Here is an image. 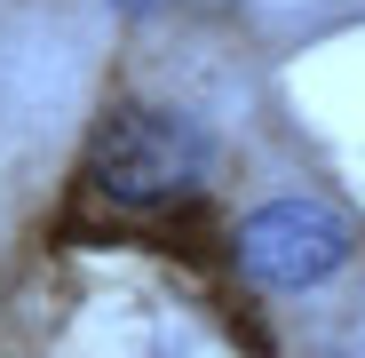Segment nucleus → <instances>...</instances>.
Here are the masks:
<instances>
[{
	"mask_svg": "<svg viewBox=\"0 0 365 358\" xmlns=\"http://www.w3.org/2000/svg\"><path fill=\"white\" fill-rule=\"evenodd\" d=\"M207 167H215L207 128L182 119V111H159V104L111 111L88 144V184L111 207H175L207 184Z\"/></svg>",
	"mask_w": 365,
	"mask_h": 358,
	"instance_id": "f257e3e1",
	"label": "nucleus"
},
{
	"mask_svg": "<svg viewBox=\"0 0 365 358\" xmlns=\"http://www.w3.org/2000/svg\"><path fill=\"white\" fill-rule=\"evenodd\" d=\"M238 271L255 287H278V294H302L349 263V223L318 199H270L238 223Z\"/></svg>",
	"mask_w": 365,
	"mask_h": 358,
	"instance_id": "f03ea898",
	"label": "nucleus"
},
{
	"mask_svg": "<svg viewBox=\"0 0 365 358\" xmlns=\"http://www.w3.org/2000/svg\"><path fill=\"white\" fill-rule=\"evenodd\" d=\"M119 9H159V0H119Z\"/></svg>",
	"mask_w": 365,
	"mask_h": 358,
	"instance_id": "7ed1b4c3",
	"label": "nucleus"
}]
</instances>
